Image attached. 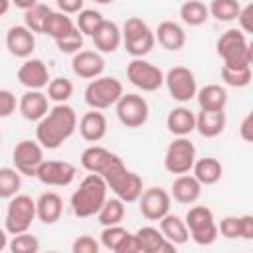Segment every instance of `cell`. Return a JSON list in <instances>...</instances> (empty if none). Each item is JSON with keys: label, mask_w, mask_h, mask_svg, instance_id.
<instances>
[{"label": "cell", "mask_w": 253, "mask_h": 253, "mask_svg": "<svg viewBox=\"0 0 253 253\" xmlns=\"http://www.w3.org/2000/svg\"><path fill=\"white\" fill-rule=\"evenodd\" d=\"M138 211L144 219L148 221H158L162 219L168 211H170V206H172V198L170 194L160 188V186H152V188H146L142 190V194L138 196Z\"/></svg>", "instance_id": "5bb4252c"}, {"label": "cell", "mask_w": 253, "mask_h": 253, "mask_svg": "<svg viewBox=\"0 0 253 253\" xmlns=\"http://www.w3.org/2000/svg\"><path fill=\"white\" fill-rule=\"evenodd\" d=\"M154 40L166 51H180L186 45V32L180 24H176L172 20H164L154 30Z\"/></svg>", "instance_id": "cb8c5ba5"}, {"label": "cell", "mask_w": 253, "mask_h": 253, "mask_svg": "<svg viewBox=\"0 0 253 253\" xmlns=\"http://www.w3.org/2000/svg\"><path fill=\"white\" fill-rule=\"evenodd\" d=\"M202 184L188 172V174H180L174 178L172 186H170V198H174V202L190 206L196 204L202 196Z\"/></svg>", "instance_id": "ffe728a7"}, {"label": "cell", "mask_w": 253, "mask_h": 253, "mask_svg": "<svg viewBox=\"0 0 253 253\" xmlns=\"http://www.w3.org/2000/svg\"><path fill=\"white\" fill-rule=\"evenodd\" d=\"M180 20L186 26L198 28L210 20V10L202 0H186L180 6Z\"/></svg>", "instance_id": "1f68e13d"}, {"label": "cell", "mask_w": 253, "mask_h": 253, "mask_svg": "<svg viewBox=\"0 0 253 253\" xmlns=\"http://www.w3.org/2000/svg\"><path fill=\"white\" fill-rule=\"evenodd\" d=\"M123 93H125L123 83L117 77L99 75V77L89 81V85L85 87L83 99H85V105L89 109L105 111L109 107H115V103L121 99Z\"/></svg>", "instance_id": "8992f818"}, {"label": "cell", "mask_w": 253, "mask_h": 253, "mask_svg": "<svg viewBox=\"0 0 253 253\" xmlns=\"http://www.w3.org/2000/svg\"><path fill=\"white\" fill-rule=\"evenodd\" d=\"M77 176V168L67 162V160H45L40 164L36 178L43 186H53V188H65L69 186Z\"/></svg>", "instance_id": "9a60e30c"}, {"label": "cell", "mask_w": 253, "mask_h": 253, "mask_svg": "<svg viewBox=\"0 0 253 253\" xmlns=\"http://www.w3.org/2000/svg\"><path fill=\"white\" fill-rule=\"evenodd\" d=\"M126 79L136 89L154 93L164 85V71L144 57H132V61L126 65Z\"/></svg>", "instance_id": "9c48e42d"}, {"label": "cell", "mask_w": 253, "mask_h": 253, "mask_svg": "<svg viewBox=\"0 0 253 253\" xmlns=\"http://www.w3.org/2000/svg\"><path fill=\"white\" fill-rule=\"evenodd\" d=\"M217 231L225 239H241V219L239 215H225L217 223Z\"/></svg>", "instance_id": "ee69618b"}, {"label": "cell", "mask_w": 253, "mask_h": 253, "mask_svg": "<svg viewBox=\"0 0 253 253\" xmlns=\"http://www.w3.org/2000/svg\"><path fill=\"white\" fill-rule=\"evenodd\" d=\"M47 99L53 103H67L73 95V83L67 77H53L47 83Z\"/></svg>", "instance_id": "ab89813d"}, {"label": "cell", "mask_w": 253, "mask_h": 253, "mask_svg": "<svg viewBox=\"0 0 253 253\" xmlns=\"http://www.w3.org/2000/svg\"><path fill=\"white\" fill-rule=\"evenodd\" d=\"M91 40L99 53H115L123 45L121 28H119V24H115L111 20H103V24L91 36Z\"/></svg>", "instance_id": "44dd1931"}, {"label": "cell", "mask_w": 253, "mask_h": 253, "mask_svg": "<svg viewBox=\"0 0 253 253\" xmlns=\"http://www.w3.org/2000/svg\"><path fill=\"white\" fill-rule=\"evenodd\" d=\"M134 235L138 237V243L142 247V253H174L176 251V245L170 243L162 235V231L158 227L144 225Z\"/></svg>", "instance_id": "d4e9b609"}, {"label": "cell", "mask_w": 253, "mask_h": 253, "mask_svg": "<svg viewBox=\"0 0 253 253\" xmlns=\"http://www.w3.org/2000/svg\"><path fill=\"white\" fill-rule=\"evenodd\" d=\"M115 109H117V119L126 128L144 126L148 121V115H150L148 101L136 93H123L121 99L115 103Z\"/></svg>", "instance_id": "30bf717a"}, {"label": "cell", "mask_w": 253, "mask_h": 253, "mask_svg": "<svg viewBox=\"0 0 253 253\" xmlns=\"http://www.w3.org/2000/svg\"><path fill=\"white\" fill-rule=\"evenodd\" d=\"M253 73H251V65L249 67H227L221 65V81L227 87H235V89H243L251 83Z\"/></svg>", "instance_id": "74e56055"}, {"label": "cell", "mask_w": 253, "mask_h": 253, "mask_svg": "<svg viewBox=\"0 0 253 253\" xmlns=\"http://www.w3.org/2000/svg\"><path fill=\"white\" fill-rule=\"evenodd\" d=\"M196 162V146L188 136H176L164 152V168L170 174H188Z\"/></svg>", "instance_id": "8fae6325"}, {"label": "cell", "mask_w": 253, "mask_h": 253, "mask_svg": "<svg viewBox=\"0 0 253 253\" xmlns=\"http://www.w3.org/2000/svg\"><path fill=\"white\" fill-rule=\"evenodd\" d=\"M208 10H210V18L217 22H235L241 4L239 0H211Z\"/></svg>", "instance_id": "e575fe53"}, {"label": "cell", "mask_w": 253, "mask_h": 253, "mask_svg": "<svg viewBox=\"0 0 253 253\" xmlns=\"http://www.w3.org/2000/svg\"><path fill=\"white\" fill-rule=\"evenodd\" d=\"M239 136H241V140H245V142H251V140H253V115H251V113H247V115L243 117V121H241V125H239Z\"/></svg>", "instance_id": "f907efd6"}, {"label": "cell", "mask_w": 253, "mask_h": 253, "mask_svg": "<svg viewBox=\"0 0 253 253\" xmlns=\"http://www.w3.org/2000/svg\"><path fill=\"white\" fill-rule=\"evenodd\" d=\"M164 85L168 89V95L178 103H188L196 97L198 91L196 75L186 65H174L172 69H168V73H164Z\"/></svg>", "instance_id": "7c38bea8"}, {"label": "cell", "mask_w": 253, "mask_h": 253, "mask_svg": "<svg viewBox=\"0 0 253 253\" xmlns=\"http://www.w3.org/2000/svg\"><path fill=\"white\" fill-rule=\"evenodd\" d=\"M6 247H8V231L0 227V251H4Z\"/></svg>", "instance_id": "db71d44e"}, {"label": "cell", "mask_w": 253, "mask_h": 253, "mask_svg": "<svg viewBox=\"0 0 253 253\" xmlns=\"http://www.w3.org/2000/svg\"><path fill=\"white\" fill-rule=\"evenodd\" d=\"M55 4L59 8V12H63V14H77L83 10L85 0H55Z\"/></svg>", "instance_id": "681fc988"}, {"label": "cell", "mask_w": 253, "mask_h": 253, "mask_svg": "<svg viewBox=\"0 0 253 253\" xmlns=\"http://www.w3.org/2000/svg\"><path fill=\"white\" fill-rule=\"evenodd\" d=\"M125 213H126L125 202L115 196V198H107L105 200V204L97 211V219H99V223L103 227L105 225H117V223H121L125 219Z\"/></svg>", "instance_id": "836d02e7"}, {"label": "cell", "mask_w": 253, "mask_h": 253, "mask_svg": "<svg viewBox=\"0 0 253 253\" xmlns=\"http://www.w3.org/2000/svg\"><path fill=\"white\" fill-rule=\"evenodd\" d=\"M103 14L99 10L93 8H83L81 12H77V20H75V28L83 34V36H93L97 32V28L103 24Z\"/></svg>", "instance_id": "f35d334b"}, {"label": "cell", "mask_w": 253, "mask_h": 253, "mask_svg": "<svg viewBox=\"0 0 253 253\" xmlns=\"http://www.w3.org/2000/svg\"><path fill=\"white\" fill-rule=\"evenodd\" d=\"M47 95L42 93L40 89H28L20 101H18V111L20 115L30 121V123H38L42 117H45V113L49 111V105H47Z\"/></svg>", "instance_id": "d6986e66"}, {"label": "cell", "mask_w": 253, "mask_h": 253, "mask_svg": "<svg viewBox=\"0 0 253 253\" xmlns=\"http://www.w3.org/2000/svg\"><path fill=\"white\" fill-rule=\"evenodd\" d=\"M113 154H115V152L107 150L105 146L91 144V146H87V148L81 152L79 162H81V166H83L87 172L101 174V172H103V168H105V166L109 164V160L113 158Z\"/></svg>", "instance_id": "4dcf8cb0"}, {"label": "cell", "mask_w": 253, "mask_h": 253, "mask_svg": "<svg viewBox=\"0 0 253 253\" xmlns=\"http://www.w3.org/2000/svg\"><path fill=\"white\" fill-rule=\"evenodd\" d=\"M115 253H142V247H140V243H138V237L128 231V233L125 235V239L121 241V245L117 247Z\"/></svg>", "instance_id": "c3c4849f"}, {"label": "cell", "mask_w": 253, "mask_h": 253, "mask_svg": "<svg viewBox=\"0 0 253 253\" xmlns=\"http://www.w3.org/2000/svg\"><path fill=\"white\" fill-rule=\"evenodd\" d=\"M121 36H123V45L126 53L132 57L148 55L156 43L154 32L150 30V26L142 18H136V16H130L125 20L121 28Z\"/></svg>", "instance_id": "5b68a950"}, {"label": "cell", "mask_w": 253, "mask_h": 253, "mask_svg": "<svg viewBox=\"0 0 253 253\" xmlns=\"http://www.w3.org/2000/svg\"><path fill=\"white\" fill-rule=\"evenodd\" d=\"M196 99L202 111H225L227 91L217 83H210L196 91Z\"/></svg>", "instance_id": "f1b7e54d"}, {"label": "cell", "mask_w": 253, "mask_h": 253, "mask_svg": "<svg viewBox=\"0 0 253 253\" xmlns=\"http://www.w3.org/2000/svg\"><path fill=\"white\" fill-rule=\"evenodd\" d=\"M71 71L81 79H95L105 71V59L97 49H79L71 57Z\"/></svg>", "instance_id": "2e32d148"}, {"label": "cell", "mask_w": 253, "mask_h": 253, "mask_svg": "<svg viewBox=\"0 0 253 253\" xmlns=\"http://www.w3.org/2000/svg\"><path fill=\"white\" fill-rule=\"evenodd\" d=\"M10 4H12L10 0H0V18L6 16V12L10 10Z\"/></svg>", "instance_id": "11a10c76"}, {"label": "cell", "mask_w": 253, "mask_h": 253, "mask_svg": "<svg viewBox=\"0 0 253 253\" xmlns=\"http://www.w3.org/2000/svg\"><path fill=\"white\" fill-rule=\"evenodd\" d=\"M107 184L99 174L89 172L77 186V190L71 194L69 206L71 211L77 217H93L97 215V211L101 210V206L107 200Z\"/></svg>", "instance_id": "3957f363"}, {"label": "cell", "mask_w": 253, "mask_h": 253, "mask_svg": "<svg viewBox=\"0 0 253 253\" xmlns=\"http://www.w3.org/2000/svg\"><path fill=\"white\" fill-rule=\"evenodd\" d=\"M18 81L26 87V89H43L49 83V71L47 65L40 59V57H26V61L20 65L18 73H16Z\"/></svg>", "instance_id": "e0dca14e"}, {"label": "cell", "mask_w": 253, "mask_h": 253, "mask_svg": "<svg viewBox=\"0 0 253 253\" xmlns=\"http://www.w3.org/2000/svg\"><path fill=\"white\" fill-rule=\"evenodd\" d=\"M77 128H79V134L83 140L87 142H99L105 138L107 134V117L101 113V111H87L79 121H77Z\"/></svg>", "instance_id": "7402d4cb"}, {"label": "cell", "mask_w": 253, "mask_h": 253, "mask_svg": "<svg viewBox=\"0 0 253 253\" xmlns=\"http://www.w3.org/2000/svg\"><path fill=\"white\" fill-rule=\"evenodd\" d=\"M192 176L202 184V186H213L221 180L223 168L221 162L213 156H204V158H196L194 166H192Z\"/></svg>", "instance_id": "83f0119b"}, {"label": "cell", "mask_w": 253, "mask_h": 253, "mask_svg": "<svg viewBox=\"0 0 253 253\" xmlns=\"http://www.w3.org/2000/svg\"><path fill=\"white\" fill-rule=\"evenodd\" d=\"M18 109V99L12 91L8 89H0V119L12 117Z\"/></svg>", "instance_id": "bcb514c9"}, {"label": "cell", "mask_w": 253, "mask_h": 253, "mask_svg": "<svg viewBox=\"0 0 253 253\" xmlns=\"http://www.w3.org/2000/svg\"><path fill=\"white\" fill-rule=\"evenodd\" d=\"M99 176L105 180L107 188L125 204L136 202L138 196L142 194V178L136 172L128 170L119 154H113V158Z\"/></svg>", "instance_id": "7a4b0ae2"}, {"label": "cell", "mask_w": 253, "mask_h": 253, "mask_svg": "<svg viewBox=\"0 0 253 253\" xmlns=\"http://www.w3.org/2000/svg\"><path fill=\"white\" fill-rule=\"evenodd\" d=\"M75 130H77V113H75V109L67 103H55L45 113V117H42L38 121L36 140L43 148L55 150L67 138H71Z\"/></svg>", "instance_id": "6da1fadb"}, {"label": "cell", "mask_w": 253, "mask_h": 253, "mask_svg": "<svg viewBox=\"0 0 253 253\" xmlns=\"http://www.w3.org/2000/svg\"><path fill=\"white\" fill-rule=\"evenodd\" d=\"M95 4H101V6H105V4H113L115 0H93Z\"/></svg>", "instance_id": "9f6ffc18"}, {"label": "cell", "mask_w": 253, "mask_h": 253, "mask_svg": "<svg viewBox=\"0 0 253 253\" xmlns=\"http://www.w3.org/2000/svg\"><path fill=\"white\" fill-rule=\"evenodd\" d=\"M34 219H36V200H32L26 194H16L8 200L4 229L10 235L30 231Z\"/></svg>", "instance_id": "ba28073f"}, {"label": "cell", "mask_w": 253, "mask_h": 253, "mask_svg": "<svg viewBox=\"0 0 253 253\" xmlns=\"http://www.w3.org/2000/svg\"><path fill=\"white\" fill-rule=\"evenodd\" d=\"M6 47L14 57L26 59L36 49V34L32 30H28L24 24L22 26H12L6 34Z\"/></svg>", "instance_id": "ac0fdd59"}, {"label": "cell", "mask_w": 253, "mask_h": 253, "mask_svg": "<svg viewBox=\"0 0 253 253\" xmlns=\"http://www.w3.org/2000/svg\"><path fill=\"white\" fill-rule=\"evenodd\" d=\"M8 249L12 253H38L40 251V241L30 231H24V233L12 235V241L8 243Z\"/></svg>", "instance_id": "60d3db41"}, {"label": "cell", "mask_w": 253, "mask_h": 253, "mask_svg": "<svg viewBox=\"0 0 253 253\" xmlns=\"http://www.w3.org/2000/svg\"><path fill=\"white\" fill-rule=\"evenodd\" d=\"M20 188H22V174L10 166L0 168V200H10L12 196L20 194Z\"/></svg>", "instance_id": "d590c367"}, {"label": "cell", "mask_w": 253, "mask_h": 253, "mask_svg": "<svg viewBox=\"0 0 253 253\" xmlns=\"http://www.w3.org/2000/svg\"><path fill=\"white\" fill-rule=\"evenodd\" d=\"M225 111H202L196 115V130L204 138H215L225 130Z\"/></svg>", "instance_id": "484cf974"}, {"label": "cell", "mask_w": 253, "mask_h": 253, "mask_svg": "<svg viewBox=\"0 0 253 253\" xmlns=\"http://www.w3.org/2000/svg\"><path fill=\"white\" fill-rule=\"evenodd\" d=\"M49 14H51V8L38 2L36 6L28 8L24 12V26L28 30H32L34 34H43V26H45V20Z\"/></svg>", "instance_id": "8d00e7d4"}, {"label": "cell", "mask_w": 253, "mask_h": 253, "mask_svg": "<svg viewBox=\"0 0 253 253\" xmlns=\"http://www.w3.org/2000/svg\"><path fill=\"white\" fill-rule=\"evenodd\" d=\"M237 24H239V30L243 34H251L253 32V4H247V6H241L239 14H237Z\"/></svg>", "instance_id": "7dc6e473"}, {"label": "cell", "mask_w": 253, "mask_h": 253, "mask_svg": "<svg viewBox=\"0 0 253 253\" xmlns=\"http://www.w3.org/2000/svg\"><path fill=\"white\" fill-rule=\"evenodd\" d=\"M43 162V146L38 140H20L12 150V164L22 176L36 178L40 164Z\"/></svg>", "instance_id": "4fadbf2b"}, {"label": "cell", "mask_w": 253, "mask_h": 253, "mask_svg": "<svg viewBox=\"0 0 253 253\" xmlns=\"http://www.w3.org/2000/svg\"><path fill=\"white\" fill-rule=\"evenodd\" d=\"M73 28H75V22L71 20L69 14H63V12H59V10H57V12L51 10V14H49L47 20H45L43 34L49 36V38L55 42V40L63 38L67 32H71Z\"/></svg>", "instance_id": "d6a6232c"}, {"label": "cell", "mask_w": 253, "mask_h": 253, "mask_svg": "<svg viewBox=\"0 0 253 253\" xmlns=\"http://www.w3.org/2000/svg\"><path fill=\"white\" fill-rule=\"evenodd\" d=\"M10 2H12V4L16 6V8H20V10H24V12H26L28 8L36 6V4L40 2V0H10Z\"/></svg>", "instance_id": "f5cc1de1"}, {"label": "cell", "mask_w": 253, "mask_h": 253, "mask_svg": "<svg viewBox=\"0 0 253 253\" xmlns=\"http://www.w3.org/2000/svg\"><path fill=\"white\" fill-rule=\"evenodd\" d=\"M0 142H2V134H0Z\"/></svg>", "instance_id": "6f0895ef"}, {"label": "cell", "mask_w": 253, "mask_h": 253, "mask_svg": "<svg viewBox=\"0 0 253 253\" xmlns=\"http://www.w3.org/2000/svg\"><path fill=\"white\" fill-rule=\"evenodd\" d=\"M158 229L162 231V235L174 243L176 247L178 245H184L190 241V233H188V227H186V221L176 215V213H166L162 219H158Z\"/></svg>", "instance_id": "f546056e"}, {"label": "cell", "mask_w": 253, "mask_h": 253, "mask_svg": "<svg viewBox=\"0 0 253 253\" xmlns=\"http://www.w3.org/2000/svg\"><path fill=\"white\" fill-rule=\"evenodd\" d=\"M184 221H186L190 239L196 245H202V247L204 245H211L219 235L213 211L208 206H192L188 210Z\"/></svg>", "instance_id": "52a82bcc"}, {"label": "cell", "mask_w": 253, "mask_h": 253, "mask_svg": "<svg viewBox=\"0 0 253 253\" xmlns=\"http://www.w3.org/2000/svg\"><path fill=\"white\" fill-rule=\"evenodd\" d=\"M83 42H85V36H83L77 28H73V30L67 32L63 38L55 40V45H57V49H59L61 53L73 55V53H77V51L83 47Z\"/></svg>", "instance_id": "7bdbcfd3"}, {"label": "cell", "mask_w": 253, "mask_h": 253, "mask_svg": "<svg viewBox=\"0 0 253 253\" xmlns=\"http://www.w3.org/2000/svg\"><path fill=\"white\" fill-rule=\"evenodd\" d=\"M166 128L174 136H188L196 130V115L188 107H174L166 115Z\"/></svg>", "instance_id": "4316f807"}, {"label": "cell", "mask_w": 253, "mask_h": 253, "mask_svg": "<svg viewBox=\"0 0 253 253\" xmlns=\"http://www.w3.org/2000/svg\"><path fill=\"white\" fill-rule=\"evenodd\" d=\"M63 213V200L57 192H43L36 200V219L45 225H53L61 219Z\"/></svg>", "instance_id": "603a6c76"}, {"label": "cell", "mask_w": 253, "mask_h": 253, "mask_svg": "<svg viewBox=\"0 0 253 253\" xmlns=\"http://www.w3.org/2000/svg\"><path fill=\"white\" fill-rule=\"evenodd\" d=\"M126 233H128V231H126L121 223H117V225H105L103 231H101V235H99V241H101V245H103L105 249H109V251L115 253Z\"/></svg>", "instance_id": "b9f144b4"}, {"label": "cell", "mask_w": 253, "mask_h": 253, "mask_svg": "<svg viewBox=\"0 0 253 253\" xmlns=\"http://www.w3.org/2000/svg\"><path fill=\"white\" fill-rule=\"evenodd\" d=\"M239 219H241V239L251 241L253 239V215L245 213V215H239Z\"/></svg>", "instance_id": "816d5d0a"}, {"label": "cell", "mask_w": 253, "mask_h": 253, "mask_svg": "<svg viewBox=\"0 0 253 253\" xmlns=\"http://www.w3.org/2000/svg\"><path fill=\"white\" fill-rule=\"evenodd\" d=\"M99 249H101V243L91 235H79L71 243L73 253H99Z\"/></svg>", "instance_id": "f6af8a7d"}, {"label": "cell", "mask_w": 253, "mask_h": 253, "mask_svg": "<svg viewBox=\"0 0 253 253\" xmlns=\"http://www.w3.org/2000/svg\"><path fill=\"white\" fill-rule=\"evenodd\" d=\"M215 51L227 67H249L253 61V47L239 28L225 30L215 42Z\"/></svg>", "instance_id": "277c9868"}]
</instances>
